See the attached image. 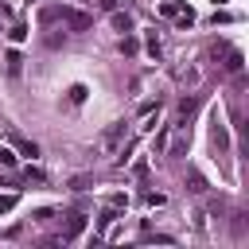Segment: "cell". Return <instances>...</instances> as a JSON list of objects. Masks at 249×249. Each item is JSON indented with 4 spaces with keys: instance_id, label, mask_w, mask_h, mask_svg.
Wrapping results in <instances>:
<instances>
[{
    "instance_id": "obj_1",
    "label": "cell",
    "mask_w": 249,
    "mask_h": 249,
    "mask_svg": "<svg viewBox=\"0 0 249 249\" xmlns=\"http://www.w3.org/2000/svg\"><path fill=\"white\" fill-rule=\"evenodd\" d=\"M58 12V19L70 27V31H89L93 27V16H86V12H78V8H54Z\"/></svg>"
},
{
    "instance_id": "obj_2",
    "label": "cell",
    "mask_w": 249,
    "mask_h": 249,
    "mask_svg": "<svg viewBox=\"0 0 249 249\" xmlns=\"http://www.w3.org/2000/svg\"><path fill=\"white\" fill-rule=\"evenodd\" d=\"M121 132H124V121H113V124L97 136V148H101V152H113V148H117V140H121Z\"/></svg>"
},
{
    "instance_id": "obj_3",
    "label": "cell",
    "mask_w": 249,
    "mask_h": 249,
    "mask_svg": "<svg viewBox=\"0 0 249 249\" xmlns=\"http://www.w3.org/2000/svg\"><path fill=\"white\" fill-rule=\"evenodd\" d=\"M82 230H86V214H74V218L66 222V230H62V241H74V237H82Z\"/></svg>"
},
{
    "instance_id": "obj_4",
    "label": "cell",
    "mask_w": 249,
    "mask_h": 249,
    "mask_svg": "<svg viewBox=\"0 0 249 249\" xmlns=\"http://www.w3.org/2000/svg\"><path fill=\"white\" fill-rule=\"evenodd\" d=\"M210 140L218 144V148H226L230 144V136H226V124H222V117L214 113V121H210Z\"/></svg>"
},
{
    "instance_id": "obj_5",
    "label": "cell",
    "mask_w": 249,
    "mask_h": 249,
    "mask_svg": "<svg viewBox=\"0 0 249 249\" xmlns=\"http://www.w3.org/2000/svg\"><path fill=\"white\" fill-rule=\"evenodd\" d=\"M4 66H8V74H12V78H19V70H23V54L12 47V51L4 54Z\"/></svg>"
},
{
    "instance_id": "obj_6",
    "label": "cell",
    "mask_w": 249,
    "mask_h": 249,
    "mask_svg": "<svg viewBox=\"0 0 249 249\" xmlns=\"http://www.w3.org/2000/svg\"><path fill=\"white\" fill-rule=\"evenodd\" d=\"M109 23H113V31H121V35H128V31H132V19H128L124 12H113V19H109Z\"/></svg>"
},
{
    "instance_id": "obj_7",
    "label": "cell",
    "mask_w": 249,
    "mask_h": 249,
    "mask_svg": "<svg viewBox=\"0 0 249 249\" xmlns=\"http://www.w3.org/2000/svg\"><path fill=\"white\" fill-rule=\"evenodd\" d=\"M12 140H16V148H19V152H23V156H31V160H35V156H39V148H35V144H31V140H23V136H12Z\"/></svg>"
},
{
    "instance_id": "obj_8",
    "label": "cell",
    "mask_w": 249,
    "mask_h": 249,
    "mask_svg": "<svg viewBox=\"0 0 249 249\" xmlns=\"http://www.w3.org/2000/svg\"><path fill=\"white\" fill-rule=\"evenodd\" d=\"M195 109H198V101H195V97H187V101H179V121H187V117H191Z\"/></svg>"
},
{
    "instance_id": "obj_9",
    "label": "cell",
    "mask_w": 249,
    "mask_h": 249,
    "mask_svg": "<svg viewBox=\"0 0 249 249\" xmlns=\"http://www.w3.org/2000/svg\"><path fill=\"white\" fill-rule=\"evenodd\" d=\"M167 202V195H160V191H148L144 195V206H163Z\"/></svg>"
},
{
    "instance_id": "obj_10",
    "label": "cell",
    "mask_w": 249,
    "mask_h": 249,
    "mask_svg": "<svg viewBox=\"0 0 249 249\" xmlns=\"http://www.w3.org/2000/svg\"><path fill=\"white\" fill-rule=\"evenodd\" d=\"M16 202H19V195H0V214L16 210Z\"/></svg>"
},
{
    "instance_id": "obj_11",
    "label": "cell",
    "mask_w": 249,
    "mask_h": 249,
    "mask_svg": "<svg viewBox=\"0 0 249 249\" xmlns=\"http://www.w3.org/2000/svg\"><path fill=\"white\" fill-rule=\"evenodd\" d=\"M8 39H12V43H23V39H27V27H23V23H16V27L8 31Z\"/></svg>"
},
{
    "instance_id": "obj_12",
    "label": "cell",
    "mask_w": 249,
    "mask_h": 249,
    "mask_svg": "<svg viewBox=\"0 0 249 249\" xmlns=\"http://www.w3.org/2000/svg\"><path fill=\"white\" fill-rule=\"evenodd\" d=\"M0 167H8V171L16 167V156H12V148H0Z\"/></svg>"
},
{
    "instance_id": "obj_13",
    "label": "cell",
    "mask_w": 249,
    "mask_h": 249,
    "mask_svg": "<svg viewBox=\"0 0 249 249\" xmlns=\"http://www.w3.org/2000/svg\"><path fill=\"white\" fill-rule=\"evenodd\" d=\"M70 101L82 105V101H86V86H70Z\"/></svg>"
},
{
    "instance_id": "obj_14",
    "label": "cell",
    "mask_w": 249,
    "mask_h": 249,
    "mask_svg": "<svg viewBox=\"0 0 249 249\" xmlns=\"http://www.w3.org/2000/svg\"><path fill=\"white\" fill-rule=\"evenodd\" d=\"M160 51H163V47H160V39H156V35H148V54H152V58H160Z\"/></svg>"
},
{
    "instance_id": "obj_15",
    "label": "cell",
    "mask_w": 249,
    "mask_h": 249,
    "mask_svg": "<svg viewBox=\"0 0 249 249\" xmlns=\"http://www.w3.org/2000/svg\"><path fill=\"white\" fill-rule=\"evenodd\" d=\"M121 51H124V54H132V51H136V39H132V35H124V39H121Z\"/></svg>"
},
{
    "instance_id": "obj_16",
    "label": "cell",
    "mask_w": 249,
    "mask_h": 249,
    "mask_svg": "<svg viewBox=\"0 0 249 249\" xmlns=\"http://www.w3.org/2000/svg\"><path fill=\"white\" fill-rule=\"evenodd\" d=\"M117 4H121V0H101V8H109V12H113Z\"/></svg>"
},
{
    "instance_id": "obj_17",
    "label": "cell",
    "mask_w": 249,
    "mask_h": 249,
    "mask_svg": "<svg viewBox=\"0 0 249 249\" xmlns=\"http://www.w3.org/2000/svg\"><path fill=\"white\" fill-rule=\"evenodd\" d=\"M0 12H4V8H0Z\"/></svg>"
}]
</instances>
